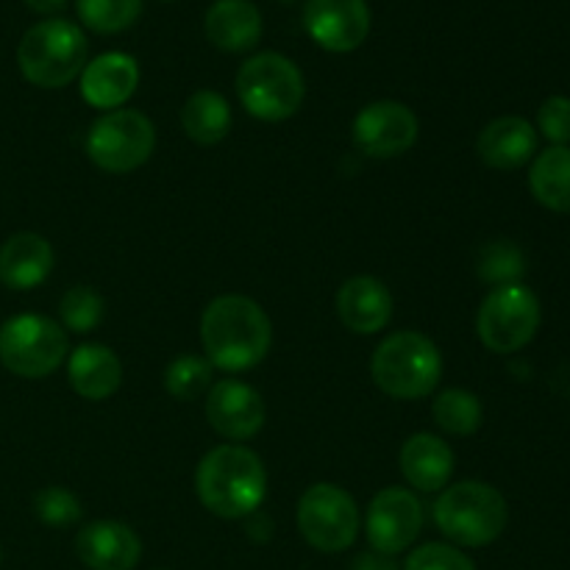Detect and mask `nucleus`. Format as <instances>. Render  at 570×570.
I'll list each match as a JSON object with an SVG mask.
<instances>
[{
	"mask_svg": "<svg viewBox=\"0 0 570 570\" xmlns=\"http://www.w3.org/2000/svg\"><path fill=\"white\" fill-rule=\"evenodd\" d=\"M0 562H3V551H0Z\"/></svg>",
	"mask_w": 570,
	"mask_h": 570,
	"instance_id": "nucleus-35",
	"label": "nucleus"
},
{
	"mask_svg": "<svg viewBox=\"0 0 570 570\" xmlns=\"http://www.w3.org/2000/svg\"><path fill=\"white\" fill-rule=\"evenodd\" d=\"M206 417L220 438L243 443V440L259 434L265 426V401L250 384L237 382V379H223L209 387Z\"/></svg>",
	"mask_w": 570,
	"mask_h": 570,
	"instance_id": "nucleus-14",
	"label": "nucleus"
},
{
	"mask_svg": "<svg viewBox=\"0 0 570 570\" xmlns=\"http://www.w3.org/2000/svg\"><path fill=\"white\" fill-rule=\"evenodd\" d=\"M404 570H476V566L456 546L426 543L406 557Z\"/></svg>",
	"mask_w": 570,
	"mask_h": 570,
	"instance_id": "nucleus-31",
	"label": "nucleus"
},
{
	"mask_svg": "<svg viewBox=\"0 0 570 570\" xmlns=\"http://www.w3.org/2000/svg\"><path fill=\"white\" fill-rule=\"evenodd\" d=\"M33 512L48 527H72L81 521V501L65 488H45L33 495Z\"/></svg>",
	"mask_w": 570,
	"mask_h": 570,
	"instance_id": "nucleus-30",
	"label": "nucleus"
},
{
	"mask_svg": "<svg viewBox=\"0 0 570 570\" xmlns=\"http://www.w3.org/2000/svg\"><path fill=\"white\" fill-rule=\"evenodd\" d=\"M156 128L137 109H115L92 122L87 134V156L106 173H131L150 159Z\"/></svg>",
	"mask_w": 570,
	"mask_h": 570,
	"instance_id": "nucleus-9",
	"label": "nucleus"
},
{
	"mask_svg": "<svg viewBox=\"0 0 570 570\" xmlns=\"http://www.w3.org/2000/svg\"><path fill=\"white\" fill-rule=\"evenodd\" d=\"M104 298L92 287H70L61 295V323H65V328H70L76 334H87L92 328H98L100 321H104Z\"/></svg>",
	"mask_w": 570,
	"mask_h": 570,
	"instance_id": "nucleus-28",
	"label": "nucleus"
},
{
	"mask_svg": "<svg viewBox=\"0 0 570 570\" xmlns=\"http://www.w3.org/2000/svg\"><path fill=\"white\" fill-rule=\"evenodd\" d=\"M423 529V507L406 488H384L373 495L365 515L367 543L382 554H401L417 540Z\"/></svg>",
	"mask_w": 570,
	"mask_h": 570,
	"instance_id": "nucleus-11",
	"label": "nucleus"
},
{
	"mask_svg": "<svg viewBox=\"0 0 570 570\" xmlns=\"http://www.w3.org/2000/svg\"><path fill=\"white\" fill-rule=\"evenodd\" d=\"M76 554L89 570H134L142 560V540L120 521H92L78 532Z\"/></svg>",
	"mask_w": 570,
	"mask_h": 570,
	"instance_id": "nucleus-15",
	"label": "nucleus"
},
{
	"mask_svg": "<svg viewBox=\"0 0 570 570\" xmlns=\"http://www.w3.org/2000/svg\"><path fill=\"white\" fill-rule=\"evenodd\" d=\"M67 334L45 315H14L0 326V362L22 379H45L67 360Z\"/></svg>",
	"mask_w": 570,
	"mask_h": 570,
	"instance_id": "nucleus-8",
	"label": "nucleus"
},
{
	"mask_svg": "<svg viewBox=\"0 0 570 570\" xmlns=\"http://www.w3.org/2000/svg\"><path fill=\"white\" fill-rule=\"evenodd\" d=\"M529 189L540 206L560 215H570V148L551 145L534 156L529 170Z\"/></svg>",
	"mask_w": 570,
	"mask_h": 570,
	"instance_id": "nucleus-23",
	"label": "nucleus"
},
{
	"mask_svg": "<svg viewBox=\"0 0 570 570\" xmlns=\"http://www.w3.org/2000/svg\"><path fill=\"white\" fill-rule=\"evenodd\" d=\"M200 340L212 367L239 373L265 360L273 343V326L254 298L220 295L204 309Z\"/></svg>",
	"mask_w": 570,
	"mask_h": 570,
	"instance_id": "nucleus-1",
	"label": "nucleus"
},
{
	"mask_svg": "<svg viewBox=\"0 0 570 570\" xmlns=\"http://www.w3.org/2000/svg\"><path fill=\"white\" fill-rule=\"evenodd\" d=\"M298 532L323 554L351 549L360 534L356 501L337 484H312L298 501Z\"/></svg>",
	"mask_w": 570,
	"mask_h": 570,
	"instance_id": "nucleus-10",
	"label": "nucleus"
},
{
	"mask_svg": "<svg viewBox=\"0 0 570 570\" xmlns=\"http://www.w3.org/2000/svg\"><path fill=\"white\" fill-rule=\"evenodd\" d=\"M417 131H421V122L415 111L399 100L367 104L351 128L356 148L373 159H393V156L406 154L417 142Z\"/></svg>",
	"mask_w": 570,
	"mask_h": 570,
	"instance_id": "nucleus-12",
	"label": "nucleus"
},
{
	"mask_svg": "<svg viewBox=\"0 0 570 570\" xmlns=\"http://www.w3.org/2000/svg\"><path fill=\"white\" fill-rule=\"evenodd\" d=\"M304 28L328 53H351L371 33L365 0H306Z\"/></svg>",
	"mask_w": 570,
	"mask_h": 570,
	"instance_id": "nucleus-13",
	"label": "nucleus"
},
{
	"mask_svg": "<svg viewBox=\"0 0 570 570\" xmlns=\"http://www.w3.org/2000/svg\"><path fill=\"white\" fill-rule=\"evenodd\" d=\"M538 131L551 145L570 142V98L566 95H551L538 109Z\"/></svg>",
	"mask_w": 570,
	"mask_h": 570,
	"instance_id": "nucleus-32",
	"label": "nucleus"
},
{
	"mask_svg": "<svg viewBox=\"0 0 570 570\" xmlns=\"http://www.w3.org/2000/svg\"><path fill=\"white\" fill-rule=\"evenodd\" d=\"M237 95L250 117L265 122H282L304 104V76L282 53H256L239 67Z\"/></svg>",
	"mask_w": 570,
	"mask_h": 570,
	"instance_id": "nucleus-6",
	"label": "nucleus"
},
{
	"mask_svg": "<svg viewBox=\"0 0 570 570\" xmlns=\"http://www.w3.org/2000/svg\"><path fill=\"white\" fill-rule=\"evenodd\" d=\"M181 128L193 142L217 145L232 131V106L215 89H198L184 104Z\"/></svg>",
	"mask_w": 570,
	"mask_h": 570,
	"instance_id": "nucleus-24",
	"label": "nucleus"
},
{
	"mask_svg": "<svg viewBox=\"0 0 570 570\" xmlns=\"http://www.w3.org/2000/svg\"><path fill=\"white\" fill-rule=\"evenodd\" d=\"M434 423L454 438H468L482 426V401L476 393L462 387L443 390L432 404Z\"/></svg>",
	"mask_w": 570,
	"mask_h": 570,
	"instance_id": "nucleus-25",
	"label": "nucleus"
},
{
	"mask_svg": "<svg viewBox=\"0 0 570 570\" xmlns=\"http://www.w3.org/2000/svg\"><path fill=\"white\" fill-rule=\"evenodd\" d=\"M53 271V248L33 232L11 234L0 245V282L9 289H33Z\"/></svg>",
	"mask_w": 570,
	"mask_h": 570,
	"instance_id": "nucleus-20",
	"label": "nucleus"
},
{
	"mask_svg": "<svg viewBox=\"0 0 570 570\" xmlns=\"http://www.w3.org/2000/svg\"><path fill=\"white\" fill-rule=\"evenodd\" d=\"M212 362L204 356L184 354L165 371V390L178 401H193L212 387Z\"/></svg>",
	"mask_w": 570,
	"mask_h": 570,
	"instance_id": "nucleus-27",
	"label": "nucleus"
},
{
	"mask_svg": "<svg viewBox=\"0 0 570 570\" xmlns=\"http://www.w3.org/2000/svg\"><path fill=\"white\" fill-rule=\"evenodd\" d=\"M78 20L95 33H120L142 14V0H76Z\"/></svg>",
	"mask_w": 570,
	"mask_h": 570,
	"instance_id": "nucleus-26",
	"label": "nucleus"
},
{
	"mask_svg": "<svg viewBox=\"0 0 570 570\" xmlns=\"http://www.w3.org/2000/svg\"><path fill=\"white\" fill-rule=\"evenodd\" d=\"M139 87L137 59L128 53H104L81 70V98L92 109H120Z\"/></svg>",
	"mask_w": 570,
	"mask_h": 570,
	"instance_id": "nucleus-16",
	"label": "nucleus"
},
{
	"mask_svg": "<svg viewBox=\"0 0 570 570\" xmlns=\"http://www.w3.org/2000/svg\"><path fill=\"white\" fill-rule=\"evenodd\" d=\"M72 390L87 401H106L120 390L122 362L109 345L83 343L67 360Z\"/></svg>",
	"mask_w": 570,
	"mask_h": 570,
	"instance_id": "nucleus-21",
	"label": "nucleus"
},
{
	"mask_svg": "<svg viewBox=\"0 0 570 570\" xmlns=\"http://www.w3.org/2000/svg\"><path fill=\"white\" fill-rule=\"evenodd\" d=\"M22 3L37 11V14H56V11L65 9L67 0H22Z\"/></svg>",
	"mask_w": 570,
	"mask_h": 570,
	"instance_id": "nucleus-34",
	"label": "nucleus"
},
{
	"mask_svg": "<svg viewBox=\"0 0 570 570\" xmlns=\"http://www.w3.org/2000/svg\"><path fill=\"white\" fill-rule=\"evenodd\" d=\"M401 473L421 493H440L454 473V451L438 434H412L401 449Z\"/></svg>",
	"mask_w": 570,
	"mask_h": 570,
	"instance_id": "nucleus-19",
	"label": "nucleus"
},
{
	"mask_svg": "<svg viewBox=\"0 0 570 570\" xmlns=\"http://www.w3.org/2000/svg\"><path fill=\"white\" fill-rule=\"evenodd\" d=\"M540 321V301L532 289L521 282L501 284L484 295L476 315V332L484 348L493 354H515L532 343Z\"/></svg>",
	"mask_w": 570,
	"mask_h": 570,
	"instance_id": "nucleus-7",
	"label": "nucleus"
},
{
	"mask_svg": "<svg viewBox=\"0 0 570 570\" xmlns=\"http://www.w3.org/2000/svg\"><path fill=\"white\" fill-rule=\"evenodd\" d=\"M195 493L217 518L254 515L267 495V471L259 454L245 445H217L195 471Z\"/></svg>",
	"mask_w": 570,
	"mask_h": 570,
	"instance_id": "nucleus-2",
	"label": "nucleus"
},
{
	"mask_svg": "<svg viewBox=\"0 0 570 570\" xmlns=\"http://www.w3.org/2000/svg\"><path fill=\"white\" fill-rule=\"evenodd\" d=\"M87 37L70 20H42L28 28L17 48V65L26 81L42 89L67 87L87 67Z\"/></svg>",
	"mask_w": 570,
	"mask_h": 570,
	"instance_id": "nucleus-4",
	"label": "nucleus"
},
{
	"mask_svg": "<svg viewBox=\"0 0 570 570\" xmlns=\"http://www.w3.org/2000/svg\"><path fill=\"white\" fill-rule=\"evenodd\" d=\"M337 312L345 328L354 334H376L393 317V295L387 284L373 276H354L340 287Z\"/></svg>",
	"mask_w": 570,
	"mask_h": 570,
	"instance_id": "nucleus-18",
	"label": "nucleus"
},
{
	"mask_svg": "<svg viewBox=\"0 0 570 570\" xmlns=\"http://www.w3.org/2000/svg\"><path fill=\"white\" fill-rule=\"evenodd\" d=\"M348 570H401L399 560L390 554H382V551H362L351 560Z\"/></svg>",
	"mask_w": 570,
	"mask_h": 570,
	"instance_id": "nucleus-33",
	"label": "nucleus"
},
{
	"mask_svg": "<svg viewBox=\"0 0 570 570\" xmlns=\"http://www.w3.org/2000/svg\"><path fill=\"white\" fill-rule=\"evenodd\" d=\"M479 276L495 287L515 284L523 276V254L512 243L488 245L482 250V262H479Z\"/></svg>",
	"mask_w": 570,
	"mask_h": 570,
	"instance_id": "nucleus-29",
	"label": "nucleus"
},
{
	"mask_svg": "<svg viewBox=\"0 0 570 570\" xmlns=\"http://www.w3.org/2000/svg\"><path fill=\"white\" fill-rule=\"evenodd\" d=\"M206 37L226 53H245L262 39V11L250 0H215L206 11Z\"/></svg>",
	"mask_w": 570,
	"mask_h": 570,
	"instance_id": "nucleus-22",
	"label": "nucleus"
},
{
	"mask_svg": "<svg viewBox=\"0 0 570 570\" xmlns=\"http://www.w3.org/2000/svg\"><path fill=\"white\" fill-rule=\"evenodd\" d=\"M510 521L507 499L484 482H456L440 493L434 523L460 549H482L504 534Z\"/></svg>",
	"mask_w": 570,
	"mask_h": 570,
	"instance_id": "nucleus-3",
	"label": "nucleus"
},
{
	"mask_svg": "<svg viewBox=\"0 0 570 570\" xmlns=\"http://www.w3.org/2000/svg\"><path fill=\"white\" fill-rule=\"evenodd\" d=\"M373 382L390 399L415 401L438 390L443 356L421 332H395L382 340L371 360Z\"/></svg>",
	"mask_w": 570,
	"mask_h": 570,
	"instance_id": "nucleus-5",
	"label": "nucleus"
},
{
	"mask_svg": "<svg viewBox=\"0 0 570 570\" xmlns=\"http://www.w3.org/2000/svg\"><path fill=\"white\" fill-rule=\"evenodd\" d=\"M282 3H293V0H282Z\"/></svg>",
	"mask_w": 570,
	"mask_h": 570,
	"instance_id": "nucleus-36",
	"label": "nucleus"
},
{
	"mask_svg": "<svg viewBox=\"0 0 570 570\" xmlns=\"http://www.w3.org/2000/svg\"><path fill=\"white\" fill-rule=\"evenodd\" d=\"M476 154L493 170H518L538 154V128L515 115L499 117L482 128Z\"/></svg>",
	"mask_w": 570,
	"mask_h": 570,
	"instance_id": "nucleus-17",
	"label": "nucleus"
}]
</instances>
